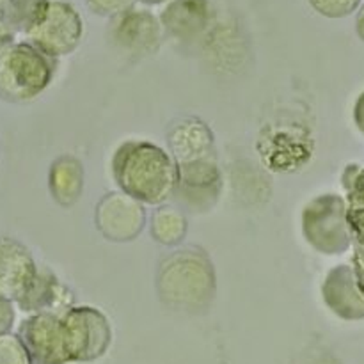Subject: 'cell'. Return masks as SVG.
<instances>
[{
  "label": "cell",
  "instance_id": "1",
  "mask_svg": "<svg viewBox=\"0 0 364 364\" xmlns=\"http://www.w3.org/2000/svg\"><path fill=\"white\" fill-rule=\"evenodd\" d=\"M112 176L121 191L142 205H160L174 194L178 169L173 156L146 141H127L112 159Z\"/></svg>",
  "mask_w": 364,
  "mask_h": 364
},
{
  "label": "cell",
  "instance_id": "2",
  "mask_svg": "<svg viewBox=\"0 0 364 364\" xmlns=\"http://www.w3.org/2000/svg\"><path fill=\"white\" fill-rule=\"evenodd\" d=\"M156 288L164 304L178 311H203L215 295L212 262L201 249L174 251L160 263Z\"/></svg>",
  "mask_w": 364,
  "mask_h": 364
},
{
  "label": "cell",
  "instance_id": "3",
  "mask_svg": "<svg viewBox=\"0 0 364 364\" xmlns=\"http://www.w3.org/2000/svg\"><path fill=\"white\" fill-rule=\"evenodd\" d=\"M55 73V60L34 45L11 46L0 57V95L21 102L45 91Z\"/></svg>",
  "mask_w": 364,
  "mask_h": 364
},
{
  "label": "cell",
  "instance_id": "4",
  "mask_svg": "<svg viewBox=\"0 0 364 364\" xmlns=\"http://www.w3.org/2000/svg\"><path fill=\"white\" fill-rule=\"evenodd\" d=\"M60 323L70 363H92L109 350L112 329L98 309L70 308L60 315Z\"/></svg>",
  "mask_w": 364,
  "mask_h": 364
},
{
  "label": "cell",
  "instance_id": "5",
  "mask_svg": "<svg viewBox=\"0 0 364 364\" xmlns=\"http://www.w3.org/2000/svg\"><path fill=\"white\" fill-rule=\"evenodd\" d=\"M302 231L316 251L340 255L350 244L345 219V203L334 194L320 196L302 212Z\"/></svg>",
  "mask_w": 364,
  "mask_h": 364
},
{
  "label": "cell",
  "instance_id": "6",
  "mask_svg": "<svg viewBox=\"0 0 364 364\" xmlns=\"http://www.w3.org/2000/svg\"><path fill=\"white\" fill-rule=\"evenodd\" d=\"M84 21L71 4L50 2L41 20L27 32L31 45L48 57L68 55L80 43Z\"/></svg>",
  "mask_w": 364,
  "mask_h": 364
},
{
  "label": "cell",
  "instance_id": "7",
  "mask_svg": "<svg viewBox=\"0 0 364 364\" xmlns=\"http://www.w3.org/2000/svg\"><path fill=\"white\" fill-rule=\"evenodd\" d=\"M109 39L124 55H149L159 48L162 23L149 11L128 7L110 20Z\"/></svg>",
  "mask_w": 364,
  "mask_h": 364
},
{
  "label": "cell",
  "instance_id": "8",
  "mask_svg": "<svg viewBox=\"0 0 364 364\" xmlns=\"http://www.w3.org/2000/svg\"><path fill=\"white\" fill-rule=\"evenodd\" d=\"M178 181L174 194L191 212H208L220 194V171L215 156L176 164Z\"/></svg>",
  "mask_w": 364,
  "mask_h": 364
},
{
  "label": "cell",
  "instance_id": "9",
  "mask_svg": "<svg viewBox=\"0 0 364 364\" xmlns=\"http://www.w3.org/2000/svg\"><path fill=\"white\" fill-rule=\"evenodd\" d=\"M20 341L32 364H68L60 315L38 313L20 327Z\"/></svg>",
  "mask_w": 364,
  "mask_h": 364
},
{
  "label": "cell",
  "instance_id": "10",
  "mask_svg": "<svg viewBox=\"0 0 364 364\" xmlns=\"http://www.w3.org/2000/svg\"><path fill=\"white\" fill-rule=\"evenodd\" d=\"M96 226L107 240L130 242L146 224V212L141 201L124 192L107 194L96 206Z\"/></svg>",
  "mask_w": 364,
  "mask_h": 364
},
{
  "label": "cell",
  "instance_id": "11",
  "mask_svg": "<svg viewBox=\"0 0 364 364\" xmlns=\"http://www.w3.org/2000/svg\"><path fill=\"white\" fill-rule=\"evenodd\" d=\"M215 11L210 0H171L160 23L178 41H196L208 32Z\"/></svg>",
  "mask_w": 364,
  "mask_h": 364
},
{
  "label": "cell",
  "instance_id": "12",
  "mask_svg": "<svg viewBox=\"0 0 364 364\" xmlns=\"http://www.w3.org/2000/svg\"><path fill=\"white\" fill-rule=\"evenodd\" d=\"M167 142L174 164H187L215 156L212 132L199 119H181L174 123L167 134Z\"/></svg>",
  "mask_w": 364,
  "mask_h": 364
},
{
  "label": "cell",
  "instance_id": "13",
  "mask_svg": "<svg viewBox=\"0 0 364 364\" xmlns=\"http://www.w3.org/2000/svg\"><path fill=\"white\" fill-rule=\"evenodd\" d=\"M71 301L73 297L70 291L48 269L36 270L32 283L18 299L25 311L53 313V315H63L66 309L71 308Z\"/></svg>",
  "mask_w": 364,
  "mask_h": 364
},
{
  "label": "cell",
  "instance_id": "14",
  "mask_svg": "<svg viewBox=\"0 0 364 364\" xmlns=\"http://www.w3.org/2000/svg\"><path fill=\"white\" fill-rule=\"evenodd\" d=\"M326 304L331 311L345 320L364 318V297L354 284V277L348 267L341 265L329 272L322 288Z\"/></svg>",
  "mask_w": 364,
  "mask_h": 364
},
{
  "label": "cell",
  "instance_id": "15",
  "mask_svg": "<svg viewBox=\"0 0 364 364\" xmlns=\"http://www.w3.org/2000/svg\"><path fill=\"white\" fill-rule=\"evenodd\" d=\"M31 255L16 242L0 244V290L20 299L36 276Z\"/></svg>",
  "mask_w": 364,
  "mask_h": 364
},
{
  "label": "cell",
  "instance_id": "16",
  "mask_svg": "<svg viewBox=\"0 0 364 364\" xmlns=\"http://www.w3.org/2000/svg\"><path fill=\"white\" fill-rule=\"evenodd\" d=\"M84 191V167L75 156L64 155L52 164L50 192L60 206H71Z\"/></svg>",
  "mask_w": 364,
  "mask_h": 364
},
{
  "label": "cell",
  "instance_id": "17",
  "mask_svg": "<svg viewBox=\"0 0 364 364\" xmlns=\"http://www.w3.org/2000/svg\"><path fill=\"white\" fill-rule=\"evenodd\" d=\"M187 233V219L174 206H160L151 215V237L159 244L176 245Z\"/></svg>",
  "mask_w": 364,
  "mask_h": 364
},
{
  "label": "cell",
  "instance_id": "18",
  "mask_svg": "<svg viewBox=\"0 0 364 364\" xmlns=\"http://www.w3.org/2000/svg\"><path fill=\"white\" fill-rule=\"evenodd\" d=\"M50 0H4V14L16 28L28 32L45 14Z\"/></svg>",
  "mask_w": 364,
  "mask_h": 364
},
{
  "label": "cell",
  "instance_id": "19",
  "mask_svg": "<svg viewBox=\"0 0 364 364\" xmlns=\"http://www.w3.org/2000/svg\"><path fill=\"white\" fill-rule=\"evenodd\" d=\"M0 364H32L27 350L18 338H0Z\"/></svg>",
  "mask_w": 364,
  "mask_h": 364
},
{
  "label": "cell",
  "instance_id": "20",
  "mask_svg": "<svg viewBox=\"0 0 364 364\" xmlns=\"http://www.w3.org/2000/svg\"><path fill=\"white\" fill-rule=\"evenodd\" d=\"M361 0H309L313 9L329 18H341L358 9Z\"/></svg>",
  "mask_w": 364,
  "mask_h": 364
},
{
  "label": "cell",
  "instance_id": "21",
  "mask_svg": "<svg viewBox=\"0 0 364 364\" xmlns=\"http://www.w3.org/2000/svg\"><path fill=\"white\" fill-rule=\"evenodd\" d=\"M91 11L103 14V16H114L121 11L134 7L135 0H85Z\"/></svg>",
  "mask_w": 364,
  "mask_h": 364
},
{
  "label": "cell",
  "instance_id": "22",
  "mask_svg": "<svg viewBox=\"0 0 364 364\" xmlns=\"http://www.w3.org/2000/svg\"><path fill=\"white\" fill-rule=\"evenodd\" d=\"M354 117H355V123H358V128L364 134V92L359 96L358 103H355Z\"/></svg>",
  "mask_w": 364,
  "mask_h": 364
},
{
  "label": "cell",
  "instance_id": "23",
  "mask_svg": "<svg viewBox=\"0 0 364 364\" xmlns=\"http://www.w3.org/2000/svg\"><path fill=\"white\" fill-rule=\"evenodd\" d=\"M358 32H359V36H361L363 41H364V6H363L361 13H359V16H358Z\"/></svg>",
  "mask_w": 364,
  "mask_h": 364
},
{
  "label": "cell",
  "instance_id": "24",
  "mask_svg": "<svg viewBox=\"0 0 364 364\" xmlns=\"http://www.w3.org/2000/svg\"><path fill=\"white\" fill-rule=\"evenodd\" d=\"M139 2L146 4V6H156V4H164L167 2V0H139Z\"/></svg>",
  "mask_w": 364,
  "mask_h": 364
}]
</instances>
